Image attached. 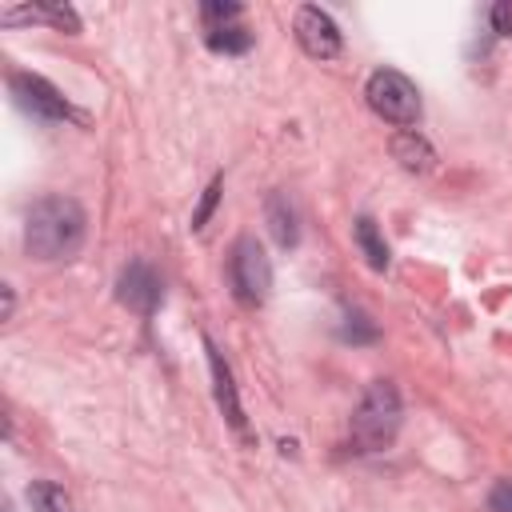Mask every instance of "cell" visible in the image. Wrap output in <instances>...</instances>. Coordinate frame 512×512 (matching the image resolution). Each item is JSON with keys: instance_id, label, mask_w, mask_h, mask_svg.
<instances>
[{"instance_id": "cell-1", "label": "cell", "mask_w": 512, "mask_h": 512, "mask_svg": "<svg viewBox=\"0 0 512 512\" xmlns=\"http://www.w3.org/2000/svg\"><path fill=\"white\" fill-rule=\"evenodd\" d=\"M84 244V208L68 196H44L28 208L24 248L36 260H68Z\"/></svg>"}, {"instance_id": "cell-2", "label": "cell", "mask_w": 512, "mask_h": 512, "mask_svg": "<svg viewBox=\"0 0 512 512\" xmlns=\"http://www.w3.org/2000/svg\"><path fill=\"white\" fill-rule=\"evenodd\" d=\"M352 444L360 452H384L392 448L396 432H400V392L392 380H372L368 392L360 396L356 412H352Z\"/></svg>"}, {"instance_id": "cell-3", "label": "cell", "mask_w": 512, "mask_h": 512, "mask_svg": "<svg viewBox=\"0 0 512 512\" xmlns=\"http://www.w3.org/2000/svg\"><path fill=\"white\" fill-rule=\"evenodd\" d=\"M364 96H368V108H372L380 120L396 124V128H408V124L420 120V92H416V84H412L404 72H396V68L372 72L368 84H364Z\"/></svg>"}, {"instance_id": "cell-4", "label": "cell", "mask_w": 512, "mask_h": 512, "mask_svg": "<svg viewBox=\"0 0 512 512\" xmlns=\"http://www.w3.org/2000/svg\"><path fill=\"white\" fill-rule=\"evenodd\" d=\"M228 276H232V292L244 304H264L268 300V292H272V264H268L264 248L256 244V236H240L232 244Z\"/></svg>"}, {"instance_id": "cell-5", "label": "cell", "mask_w": 512, "mask_h": 512, "mask_svg": "<svg viewBox=\"0 0 512 512\" xmlns=\"http://www.w3.org/2000/svg\"><path fill=\"white\" fill-rule=\"evenodd\" d=\"M296 40H300V48L312 56V60H332L336 52H340V28H336V20L324 12V8H316V4H304V8H296Z\"/></svg>"}, {"instance_id": "cell-6", "label": "cell", "mask_w": 512, "mask_h": 512, "mask_svg": "<svg viewBox=\"0 0 512 512\" xmlns=\"http://www.w3.org/2000/svg\"><path fill=\"white\" fill-rule=\"evenodd\" d=\"M8 84H12V96L20 100V108H28L32 116H44V120H68V116H76L72 104L60 96V88H52L44 76L16 72Z\"/></svg>"}, {"instance_id": "cell-7", "label": "cell", "mask_w": 512, "mask_h": 512, "mask_svg": "<svg viewBox=\"0 0 512 512\" xmlns=\"http://www.w3.org/2000/svg\"><path fill=\"white\" fill-rule=\"evenodd\" d=\"M120 300H124L132 312L152 316V312L160 308V300H164V284H160V276H156L144 260H132V264L120 272Z\"/></svg>"}, {"instance_id": "cell-8", "label": "cell", "mask_w": 512, "mask_h": 512, "mask_svg": "<svg viewBox=\"0 0 512 512\" xmlns=\"http://www.w3.org/2000/svg\"><path fill=\"white\" fill-rule=\"evenodd\" d=\"M204 348H208V368H212V384H216V404H220V412H224V420L232 428H244V412H240V396H236V384H232V368L224 364V356L216 352L212 340H204Z\"/></svg>"}, {"instance_id": "cell-9", "label": "cell", "mask_w": 512, "mask_h": 512, "mask_svg": "<svg viewBox=\"0 0 512 512\" xmlns=\"http://www.w3.org/2000/svg\"><path fill=\"white\" fill-rule=\"evenodd\" d=\"M388 148H392V156H396V164H400L404 172L424 176V172H432V168H436V152H432V144H428L420 132H412V128L396 132Z\"/></svg>"}, {"instance_id": "cell-10", "label": "cell", "mask_w": 512, "mask_h": 512, "mask_svg": "<svg viewBox=\"0 0 512 512\" xmlns=\"http://www.w3.org/2000/svg\"><path fill=\"white\" fill-rule=\"evenodd\" d=\"M0 20L4 24H16V20H48V24H56L60 32H80V16L68 8V4H32V8H4L0 12Z\"/></svg>"}, {"instance_id": "cell-11", "label": "cell", "mask_w": 512, "mask_h": 512, "mask_svg": "<svg viewBox=\"0 0 512 512\" xmlns=\"http://www.w3.org/2000/svg\"><path fill=\"white\" fill-rule=\"evenodd\" d=\"M264 216H268V228H272L276 244H280V248H292V244H296V212H292L288 196H280V192H276V196H268Z\"/></svg>"}, {"instance_id": "cell-12", "label": "cell", "mask_w": 512, "mask_h": 512, "mask_svg": "<svg viewBox=\"0 0 512 512\" xmlns=\"http://www.w3.org/2000/svg\"><path fill=\"white\" fill-rule=\"evenodd\" d=\"M356 244H360L364 260H368L376 272L388 268V244H384V236L376 232V220H372V216H360V220H356Z\"/></svg>"}, {"instance_id": "cell-13", "label": "cell", "mask_w": 512, "mask_h": 512, "mask_svg": "<svg viewBox=\"0 0 512 512\" xmlns=\"http://www.w3.org/2000/svg\"><path fill=\"white\" fill-rule=\"evenodd\" d=\"M28 504H32V512H72V496L52 480H32Z\"/></svg>"}, {"instance_id": "cell-14", "label": "cell", "mask_w": 512, "mask_h": 512, "mask_svg": "<svg viewBox=\"0 0 512 512\" xmlns=\"http://www.w3.org/2000/svg\"><path fill=\"white\" fill-rule=\"evenodd\" d=\"M248 44H252V32L240 28V24H224V28H212V32H208V48H212V52L236 56V52H248Z\"/></svg>"}, {"instance_id": "cell-15", "label": "cell", "mask_w": 512, "mask_h": 512, "mask_svg": "<svg viewBox=\"0 0 512 512\" xmlns=\"http://www.w3.org/2000/svg\"><path fill=\"white\" fill-rule=\"evenodd\" d=\"M340 336L352 340V344H372V340H376V324H372L364 312H352V316H344Z\"/></svg>"}, {"instance_id": "cell-16", "label": "cell", "mask_w": 512, "mask_h": 512, "mask_svg": "<svg viewBox=\"0 0 512 512\" xmlns=\"http://www.w3.org/2000/svg\"><path fill=\"white\" fill-rule=\"evenodd\" d=\"M200 12H204L208 32H212V28H224L228 20H236V16H240V4H220V0H208Z\"/></svg>"}, {"instance_id": "cell-17", "label": "cell", "mask_w": 512, "mask_h": 512, "mask_svg": "<svg viewBox=\"0 0 512 512\" xmlns=\"http://www.w3.org/2000/svg\"><path fill=\"white\" fill-rule=\"evenodd\" d=\"M220 188H224V180H220V176H216V180L204 188L200 208L192 212V228H204V224H208V216H212V208H216V200H220Z\"/></svg>"}, {"instance_id": "cell-18", "label": "cell", "mask_w": 512, "mask_h": 512, "mask_svg": "<svg viewBox=\"0 0 512 512\" xmlns=\"http://www.w3.org/2000/svg\"><path fill=\"white\" fill-rule=\"evenodd\" d=\"M488 508H492V512H512V480H500V484L488 492Z\"/></svg>"}, {"instance_id": "cell-19", "label": "cell", "mask_w": 512, "mask_h": 512, "mask_svg": "<svg viewBox=\"0 0 512 512\" xmlns=\"http://www.w3.org/2000/svg\"><path fill=\"white\" fill-rule=\"evenodd\" d=\"M492 28H496L500 36H512V0L492 4Z\"/></svg>"}, {"instance_id": "cell-20", "label": "cell", "mask_w": 512, "mask_h": 512, "mask_svg": "<svg viewBox=\"0 0 512 512\" xmlns=\"http://www.w3.org/2000/svg\"><path fill=\"white\" fill-rule=\"evenodd\" d=\"M8 316H12V288L4 284V320H8Z\"/></svg>"}]
</instances>
